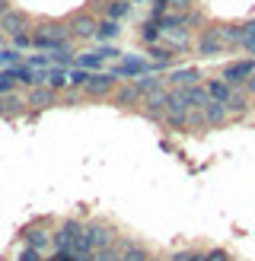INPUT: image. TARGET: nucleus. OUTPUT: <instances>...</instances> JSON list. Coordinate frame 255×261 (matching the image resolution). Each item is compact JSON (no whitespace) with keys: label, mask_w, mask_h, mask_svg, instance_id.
I'll return each mask as SVG.
<instances>
[{"label":"nucleus","mask_w":255,"mask_h":261,"mask_svg":"<svg viewBox=\"0 0 255 261\" xmlns=\"http://www.w3.org/2000/svg\"><path fill=\"white\" fill-rule=\"evenodd\" d=\"M128 4H144V0H128Z\"/></svg>","instance_id":"40"},{"label":"nucleus","mask_w":255,"mask_h":261,"mask_svg":"<svg viewBox=\"0 0 255 261\" xmlns=\"http://www.w3.org/2000/svg\"><path fill=\"white\" fill-rule=\"evenodd\" d=\"M166 99H169V86H163V89H157V93L144 96V102L137 106V112L144 115L147 121H153V124H163V115H166Z\"/></svg>","instance_id":"7"},{"label":"nucleus","mask_w":255,"mask_h":261,"mask_svg":"<svg viewBox=\"0 0 255 261\" xmlns=\"http://www.w3.org/2000/svg\"><path fill=\"white\" fill-rule=\"evenodd\" d=\"M109 73L115 76V80H137V76H144V73H153V64L147 61V55H124L121 61H115Z\"/></svg>","instance_id":"2"},{"label":"nucleus","mask_w":255,"mask_h":261,"mask_svg":"<svg viewBox=\"0 0 255 261\" xmlns=\"http://www.w3.org/2000/svg\"><path fill=\"white\" fill-rule=\"evenodd\" d=\"M160 150H166V153H175V147H172L169 140H160Z\"/></svg>","instance_id":"38"},{"label":"nucleus","mask_w":255,"mask_h":261,"mask_svg":"<svg viewBox=\"0 0 255 261\" xmlns=\"http://www.w3.org/2000/svg\"><path fill=\"white\" fill-rule=\"evenodd\" d=\"M0 25H4V32H10V35L29 32V19H26V13H16V10H7L4 16H0Z\"/></svg>","instance_id":"23"},{"label":"nucleus","mask_w":255,"mask_h":261,"mask_svg":"<svg viewBox=\"0 0 255 261\" xmlns=\"http://www.w3.org/2000/svg\"><path fill=\"white\" fill-rule=\"evenodd\" d=\"M178 93V99L185 102L188 109H204L211 102V96H208V89H204V83H198V86H185V89H175Z\"/></svg>","instance_id":"18"},{"label":"nucleus","mask_w":255,"mask_h":261,"mask_svg":"<svg viewBox=\"0 0 255 261\" xmlns=\"http://www.w3.org/2000/svg\"><path fill=\"white\" fill-rule=\"evenodd\" d=\"M242 89H246V93H249V96L255 99V73L249 76V80H246V83H242Z\"/></svg>","instance_id":"37"},{"label":"nucleus","mask_w":255,"mask_h":261,"mask_svg":"<svg viewBox=\"0 0 255 261\" xmlns=\"http://www.w3.org/2000/svg\"><path fill=\"white\" fill-rule=\"evenodd\" d=\"M22 239H26V245H29V249L45 252L48 245H51V232H48L45 223H38V226H29V229H26V232H22Z\"/></svg>","instance_id":"20"},{"label":"nucleus","mask_w":255,"mask_h":261,"mask_svg":"<svg viewBox=\"0 0 255 261\" xmlns=\"http://www.w3.org/2000/svg\"><path fill=\"white\" fill-rule=\"evenodd\" d=\"M223 106H226V112H230V118H242V115H249V109H252V96H249L242 86H236Z\"/></svg>","instance_id":"16"},{"label":"nucleus","mask_w":255,"mask_h":261,"mask_svg":"<svg viewBox=\"0 0 255 261\" xmlns=\"http://www.w3.org/2000/svg\"><path fill=\"white\" fill-rule=\"evenodd\" d=\"M118 80L109 73V70H99V73H89V83L83 86V96L86 99H109L115 93Z\"/></svg>","instance_id":"10"},{"label":"nucleus","mask_w":255,"mask_h":261,"mask_svg":"<svg viewBox=\"0 0 255 261\" xmlns=\"http://www.w3.org/2000/svg\"><path fill=\"white\" fill-rule=\"evenodd\" d=\"M204 80L201 67H195V64H188V67H172L169 73H166V86L169 89H185V86H198Z\"/></svg>","instance_id":"11"},{"label":"nucleus","mask_w":255,"mask_h":261,"mask_svg":"<svg viewBox=\"0 0 255 261\" xmlns=\"http://www.w3.org/2000/svg\"><path fill=\"white\" fill-rule=\"evenodd\" d=\"M96 22H99V16L93 10H76V13H70L67 16V32H70V38L73 42H93V35H96Z\"/></svg>","instance_id":"4"},{"label":"nucleus","mask_w":255,"mask_h":261,"mask_svg":"<svg viewBox=\"0 0 255 261\" xmlns=\"http://www.w3.org/2000/svg\"><path fill=\"white\" fill-rule=\"evenodd\" d=\"M86 10H96L99 16H106V19H118V22H124L128 16H131L134 4H128V0H96V4L86 7Z\"/></svg>","instance_id":"13"},{"label":"nucleus","mask_w":255,"mask_h":261,"mask_svg":"<svg viewBox=\"0 0 255 261\" xmlns=\"http://www.w3.org/2000/svg\"><path fill=\"white\" fill-rule=\"evenodd\" d=\"M169 261H204V252L201 249H178L169 255Z\"/></svg>","instance_id":"30"},{"label":"nucleus","mask_w":255,"mask_h":261,"mask_svg":"<svg viewBox=\"0 0 255 261\" xmlns=\"http://www.w3.org/2000/svg\"><path fill=\"white\" fill-rule=\"evenodd\" d=\"M86 236H89V245L96 249H109V245L118 242V229H115L112 223H106V220H89L86 223Z\"/></svg>","instance_id":"9"},{"label":"nucleus","mask_w":255,"mask_h":261,"mask_svg":"<svg viewBox=\"0 0 255 261\" xmlns=\"http://www.w3.org/2000/svg\"><path fill=\"white\" fill-rule=\"evenodd\" d=\"M195 7V0H169V13H185Z\"/></svg>","instance_id":"35"},{"label":"nucleus","mask_w":255,"mask_h":261,"mask_svg":"<svg viewBox=\"0 0 255 261\" xmlns=\"http://www.w3.org/2000/svg\"><path fill=\"white\" fill-rule=\"evenodd\" d=\"M166 13H169V0H150V16L153 19L166 16Z\"/></svg>","instance_id":"32"},{"label":"nucleus","mask_w":255,"mask_h":261,"mask_svg":"<svg viewBox=\"0 0 255 261\" xmlns=\"http://www.w3.org/2000/svg\"><path fill=\"white\" fill-rule=\"evenodd\" d=\"M109 99H112V106H118V109H137L140 102H144V96H140V89L134 86V80H121Z\"/></svg>","instance_id":"12"},{"label":"nucleus","mask_w":255,"mask_h":261,"mask_svg":"<svg viewBox=\"0 0 255 261\" xmlns=\"http://www.w3.org/2000/svg\"><path fill=\"white\" fill-rule=\"evenodd\" d=\"M118 245H109V249H96L93 252V261H118Z\"/></svg>","instance_id":"31"},{"label":"nucleus","mask_w":255,"mask_h":261,"mask_svg":"<svg viewBox=\"0 0 255 261\" xmlns=\"http://www.w3.org/2000/svg\"><path fill=\"white\" fill-rule=\"evenodd\" d=\"M252 73H255V58H239V61H230V64H223L217 76H220V80H226L230 86L236 89V86H242V83H246Z\"/></svg>","instance_id":"5"},{"label":"nucleus","mask_w":255,"mask_h":261,"mask_svg":"<svg viewBox=\"0 0 255 261\" xmlns=\"http://www.w3.org/2000/svg\"><path fill=\"white\" fill-rule=\"evenodd\" d=\"M86 83H89V70H83V67H67V89L83 93Z\"/></svg>","instance_id":"27"},{"label":"nucleus","mask_w":255,"mask_h":261,"mask_svg":"<svg viewBox=\"0 0 255 261\" xmlns=\"http://www.w3.org/2000/svg\"><path fill=\"white\" fill-rule=\"evenodd\" d=\"M239 29H242V45L239 48H246L255 55V19H246V22H239Z\"/></svg>","instance_id":"29"},{"label":"nucleus","mask_w":255,"mask_h":261,"mask_svg":"<svg viewBox=\"0 0 255 261\" xmlns=\"http://www.w3.org/2000/svg\"><path fill=\"white\" fill-rule=\"evenodd\" d=\"M195 32L191 29H185V25H175V29H169V32H163V42H169L178 55H182V51H188L191 45H195V38H191Z\"/></svg>","instance_id":"19"},{"label":"nucleus","mask_w":255,"mask_h":261,"mask_svg":"<svg viewBox=\"0 0 255 261\" xmlns=\"http://www.w3.org/2000/svg\"><path fill=\"white\" fill-rule=\"evenodd\" d=\"M134 86L140 89V96H150V93H157V89L166 86V76L163 73H144V76H137Z\"/></svg>","instance_id":"26"},{"label":"nucleus","mask_w":255,"mask_h":261,"mask_svg":"<svg viewBox=\"0 0 255 261\" xmlns=\"http://www.w3.org/2000/svg\"><path fill=\"white\" fill-rule=\"evenodd\" d=\"M26 96H16V93H7V96H0V115L4 118H13V115H22L26 112Z\"/></svg>","instance_id":"25"},{"label":"nucleus","mask_w":255,"mask_h":261,"mask_svg":"<svg viewBox=\"0 0 255 261\" xmlns=\"http://www.w3.org/2000/svg\"><path fill=\"white\" fill-rule=\"evenodd\" d=\"M16 261H45V258H42V252H35V249H29V245H26V249L16 255Z\"/></svg>","instance_id":"34"},{"label":"nucleus","mask_w":255,"mask_h":261,"mask_svg":"<svg viewBox=\"0 0 255 261\" xmlns=\"http://www.w3.org/2000/svg\"><path fill=\"white\" fill-rule=\"evenodd\" d=\"M204 261H233V255L226 249H208L204 252Z\"/></svg>","instance_id":"33"},{"label":"nucleus","mask_w":255,"mask_h":261,"mask_svg":"<svg viewBox=\"0 0 255 261\" xmlns=\"http://www.w3.org/2000/svg\"><path fill=\"white\" fill-rule=\"evenodd\" d=\"M195 130H208V121H204V112H201V109H188L185 134H195Z\"/></svg>","instance_id":"28"},{"label":"nucleus","mask_w":255,"mask_h":261,"mask_svg":"<svg viewBox=\"0 0 255 261\" xmlns=\"http://www.w3.org/2000/svg\"><path fill=\"white\" fill-rule=\"evenodd\" d=\"M118 261H150V249L144 242H137V239H124V236H118Z\"/></svg>","instance_id":"14"},{"label":"nucleus","mask_w":255,"mask_h":261,"mask_svg":"<svg viewBox=\"0 0 255 261\" xmlns=\"http://www.w3.org/2000/svg\"><path fill=\"white\" fill-rule=\"evenodd\" d=\"M45 261H76V258H73V255H67V252H58V249H55V255H48Z\"/></svg>","instance_id":"36"},{"label":"nucleus","mask_w":255,"mask_h":261,"mask_svg":"<svg viewBox=\"0 0 255 261\" xmlns=\"http://www.w3.org/2000/svg\"><path fill=\"white\" fill-rule=\"evenodd\" d=\"M201 112H204V121H208V127H223V124L233 121L223 102H214V99H211V102H208V106H204Z\"/></svg>","instance_id":"21"},{"label":"nucleus","mask_w":255,"mask_h":261,"mask_svg":"<svg viewBox=\"0 0 255 261\" xmlns=\"http://www.w3.org/2000/svg\"><path fill=\"white\" fill-rule=\"evenodd\" d=\"M185 118H188V106L178 99L175 89H169V99H166V115H163V127L182 130V134H185Z\"/></svg>","instance_id":"8"},{"label":"nucleus","mask_w":255,"mask_h":261,"mask_svg":"<svg viewBox=\"0 0 255 261\" xmlns=\"http://www.w3.org/2000/svg\"><path fill=\"white\" fill-rule=\"evenodd\" d=\"M150 261H169V258H153V255H150Z\"/></svg>","instance_id":"39"},{"label":"nucleus","mask_w":255,"mask_h":261,"mask_svg":"<svg viewBox=\"0 0 255 261\" xmlns=\"http://www.w3.org/2000/svg\"><path fill=\"white\" fill-rule=\"evenodd\" d=\"M26 102H29L32 109H51V106H58V93H55V89H48L45 83H38V86H29Z\"/></svg>","instance_id":"17"},{"label":"nucleus","mask_w":255,"mask_h":261,"mask_svg":"<svg viewBox=\"0 0 255 261\" xmlns=\"http://www.w3.org/2000/svg\"><path fill=\"white\" fill-rule=\"evenodd\" d=\"M51 245H55L58 252H67L73 258H80V255H93V245H89V236H86V223L83 220H61L58 229L51 232Z\"/></svg>","instance_id":"1"},{"label":"nucleus","mask_w":255,"mask_h":261,"mask_svg":"<svg viewBox=\"0 0 255 261\" xmlns=\"http://www.w3.org/2000/svg\"><path fill=\"white\" fill-rule=\"evenodd\" d=\"M204 89H208V96L214 102H226L230 93H233V86H230L226 80H220V76H204Z\"/></svg>","instance_id":"24"},{"label":"nucleus","mask_w":255,"mask_h":261,"mask_svg":"<svg viewBox=\"0 0 255 261\" xmlns=\"http://www.w3.org/2000/svg\"><path fill=\"white\" fill-rule=\"evenodd\" d=\"M118 35H121V22H118V19L99 16V22H96V35H93L96 45H115V42H118Z\"/></svg>","instance_id":"15"},{"label":"nucleus","mask_w":255,"mask_h":261,"mask_svg":"<svg viewBox=\"0 0 255 261\" xmlns=\"http://www.w3.org/2000/svg\"><path fill=\"white\" fill-rule=\"evenodd\" d=\"M163 38V25H160V19H153V16H147L144 22H140V29H137V42L140 45H157Z\"/></svg>","instance_id":"22"},{"label":"nucleus","mask_w":255,"mask_h":261,"mask_svg":"<svg viewBox=\"0 0 255 261\" xmlns=\"http://www.w3.org/2000/svg\"><path fill=\"white\" fill-rule=\"evenodd\" d=\"M144 55H147V61L153 64V73H163V70H169L172 64H175V58H178V51L169 45V42H160L157 45H147L144 48Z\"/></svg>","instance_id":"6"},{"label":"nucleus","mask_w":255,"mask_h":261,"mask_svg":"<svg viewBox=\"0 0 255 261\" xmlns=\"http://www.w3.org/2000/svg\"><path fill=\"white\" fill-rule=\"evenodd\" d=\"M198 51V58H220L223 51H226V42H223V35H220V25H204V29L195 35V45H191Z\"/></svg>","instance_id":"3"}]
</instances>
